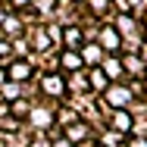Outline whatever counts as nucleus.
Listing matches in <instances>:
<instances>
[{
  "instance_id": "f257e3e1",
  "label": "nucleus",
  "mask_w": 147,
  "mask_h": 147,
  "mask_svg": "<svg viewBox=\"0 0 147 147\" xmlns=\"http://www.w3.org/2000/svg\"><path fill=\"white\" fill-rule=\"evenodd\" d=\"M25 75H28V69H25L22 63H19V66H13V78H25Z\"/></svg>"
}]
</instances>
